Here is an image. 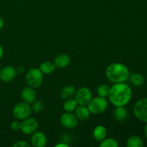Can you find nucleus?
I'll return each instance as SVG.
<instances>
[{
  "label": "nucleus",
  "instance_id": "f257e3e1",
  "mask_svg": "<svg viewBox=\"0 0 147 147\" xmlns=\"http://www.w3.org/2000/svg\"><path fill=\"white\" fill-rule=\"evenodd\" d=\"M108 97L111 103L116 106H125L132 98V90L129 85L124 83H115L110 88Z\"/></svg>",
  "mask_w": 147,
  "mask_h": 147
},
{
  "label": "nucleus",
  "instance_id": "f03ea898",
  "mask_svg": "<svg viewBox=\"0 0 147 147\" xmlns=\"http://www.w3.org/2000/svg\"><path fill=\"white\" fill-rule=\"evenodd\" d=\"M106 76L111 83H124L129 80L130 73L125 65L114 63L108 66L106 70Z\"/></svg>",
  "mask_w": 147,
  "mask_h": 147
},
{
  "label": "nucleus",
  "instance_id": "7ed1b4c3",
  "mask_svg": "<svg viewBox=\"0 0 147 147\" xmlns=\"http://www.w3.org/2000/svg\"><path fill=\"white\" fill-rule=\"evenodd\" d=\"M26 82L30 87L37 88L43 82V73L39 68H32L27 71L25 76Z\"/></svg>",
  "mask_w": 147,
  "mask_h": 147
},
{
  "label": "nucleus",
  "instance_id": "20e7f679",
  "mask_svg": "<svg viewBox=\"0 0 147 147\" xmlns=\"http://www.w3.org/2000/svg\"><path fill=\"white\" fill-rule=\"evenodd\" d=\"M108 108V101L106 98L98 97L91 99L88 104V109L90 113L94 115H98L103 113Z\"/></svg>",
  "mask_w": 147,
  "mask_h": 147
},
{
  "label": "nucleus",
  "instance_id": "39448f33",
  "mask_svg": "<svg viewBox=\"0 0 147 147\" xmlns=\"http://www.w3.org/2000/svg\"><path fill=\"white\" fill-rule=\"evenodd\" d=\"M32 108L29 103L21 102L16 105L13 109V115L18 120H24L31 115Z\"/></svg>",
  "mask_w": 147,
  "mask_h": 147
},
{
  "label": "nucleus",
  "instance_id": "423d86ee",
  "mask_svg": "<svg viewBox=\"0 0 147 147\" xmlns=\"http://www.w3.org/2000/svg\"><path fill=\"white\" fill-rule=\"evenodd\" d=\"M134 113L139 120L147 123V98L136 102L134 107Z\"/></svg>",
  "mask_w": 147,
  "mask_h": 147
},
{
  "label": "nucleus",
  "instance_id": "0eeeda50",
  "mask_svg": "<svg viewBox=\"0 0 147 147\" xmlns=\"http://www.w3.org/2000/svg\"><path fill=\"white\" fill-rule=\"evenodd\" d=\"M92 99V93L88 88L82 87L75 94V100L80 106H86Z\"/></svg>",
  "mask_w": 147,
  "mask_h": 147
},
{
  "label": "nucleus",
  "instance_id": "6e6552de",
  "mask_svg": "<svg viewBox=\"0 0 147 147\" xmlns=\"http://www.w3.org/2000/svg\"><path fill=\"white\" fill-rule=\"evenodd\" d=\"M39 126L38 121L34 118H27L21 123V129L23 134L26 135L32 134L37 130Z\"/></svg>",
  "mask_w": 147,
  "mask_h": 147
},
{
  "label": "nucleus",
  "instance_id": "1a4fd4ad",
  "mask_svg": "<svg viewBox=\"0 0 147 147\" xmlns=\"http://www.w3.org/2000/svg\"><path fill=\"white\" fill-rule=\"evenodd\" d=\"M60 123L65 129H73L77 126L78 119L72 112L66 111V113H63L60 117Z\"/></svg>",
  "mask_w": 147,
  "mask_h": 147
},
{
  "label": "nucleus",
  "instance_id": "9d476101",
  "mask_svg": "<svg viewBox=\"0 0 147 147\" xmlns=\"http://www.w3.org/2000/svg\"><path fill=\"white\" fill-rule=\"evenodd\" d=\"M17 70L12 66H6L0 71V80L4 83L11 82L15 78Z\"/></svg>",
  "mask_w": 147,
  "mask_h": 147
},
{
  "label": "nucleus",
  "instance_id": "9b49d317",
  "mask_svg": "<svg viewBox=\"0 0 147 147\" xmlns=\"http://www.w3.org/2000/svg\"><path fill=\"white\" fill-rule=\"evenodd\" d=\"M47 137L42 131H37L32 134L31 137L32 145L34 147H44L47 144Z\"/></svg>",
  "mask_w": 147,
  "mask_h": 147
},
{
  "label": "nucleus",
  "instance_id": "f8f14e48",
  "mask_svg": "<svg viewBox=\"0 0 147 147\" xmlns=\"http://www.w3.org/2000/svg\"><path fill=\"white\" fill-rule=\"evenodd\" d=\"M21 97L23 101L25 103L32 104L34 100H36L37 98V93L34 88L32 87H26L22 90Z\"/></svg>",
  "mask_w": 147,
  "mask_h": 147
},
{
  "label": "nucleus",
  "instance_id": "ddd939ff",
  "mask_svg": "<svg viewBox=\"0 0 147 147\" xmlns=\"http://www.w3.org/2000/svg\"><path fill=\"white\" fill-rule=\"evenodd\" d=\"M70 58L67 54H60L54 60V64L57 68H65L70 64Z\"/></svg>",
  "mask_w": 147,
  "mask_h": 147
},
{
  "label": "nucleus",
  "instance_id": "4468645a",
  "mask_svg": "<svg viewBox=\"0 0 147 147\" xmlns=\"http://www.w3.org/2000/svg\"><path fill=\"white\" fill-rule=\"evenodd\" d=\"M76 116L78 119L80 121L88 120L90 117V112L88 107L85 106H80L76 108Z\"/></svg>",
  "mask_w": 147,
  "mask_h": 147
},
{
  "label": "nucleus",
  "instance_id": "2eb2a0df",
  "mask_svg": "<svg viewBox=\"0 0 147 147\" xmlns=\"http://www.w3.org/2000/svg\"><path fill=\"white\" fill-rule=\"evenodd\" d=\"M114 118L118 121H123L128 117V111L124 106H116L113 112Z\"/></svg>",
  "mask_w": 147,
  "mask_h": 147
},
{
  "label": "nucleus",
  "instance_id": "dca6fc26",
  "mask_svg": "<svg viewBox=\"0 0 147 147\" xmlns=\"http://www.w3.org/2000/svg\"><path fill=\"white\" fill-rule=\"evenodd\" d=\"M93 135L94 139L98 142H101L103 139H106L107 136V130L103 126L99 125L94 129L93 132Z\"/></svg>",
  "mask_w": 147,
  "mask_h": 147
},
{
  "label": "nucleus",
  "instance_id": "f3484780",
  "mask_svg": "<svg viewBox=\"0 0 147 147\" xmlns=\"http://www.w3.org/2000/svg\"><path fill=\"white\" fill-rule=\"evenodd\" d=\"M76 88L73 86H67L62 89L60 92V96L63 99L72 98L76 94Z\"/></svg>",
  "mask_w": 147,
  "mask_h": 147
},
{
  "label": "nucleus",
  "instance_id": "a211bd4d",
  "mask_svg": "<svg viewBox=\"0 0 147 147\" xmlns=\"http://www.w3.org/2000/svg\"><path fill=\"white\" fill-rule=\"evenodd\" d=\"M56 67L55 64L51 62H44L40 66V70H41L43 74L49 75L52 74L55 70Z\"/></svg>",
  "mask_w": 147,
  "mask_h": 147
},
{
  "label": "nucleus",
  "instance_id": "6ab92c4d",
  "mask_svg": "<svg viewBox=\"0 0 147 147\" xmlns=\"http://www.w3.org/2000/svg\"><path fill=\"white\" fill-rule=\"evenodd\" d=\"M126 145L128 147H142L144 146V142L139 136L134 135L128 139Z\"/></svg>",
  "mask_w": 147,
  "mask_h": 147
},
{
  "label": "nucleus",
  "instance_id": "aec40b11",
  "mask_svg": "<svg viewBox=\"0 0 147 147\" xmlns=\"http://www.w3.org/2000/svg\"><path fill=\"white\" fill-rule=\"evenodd\" d=\"M129 79L135 86H142L144 83V78L139 73H132L129 76Z\"/></svg>",
  "mask_w": 147,
  "mask_h": 147
},
{
  "label": "nucleus",
  "instance_id": "412c9836",
  "mask_svg": "<svg viewBox=\"0 0 147 147\" xmlns=\"http://www.w3.org/2000/svg\"><path fill=\"white\" fill-rule=\"evenodd\" d=\"M78 106V104L75 99L69 98L66 99V100L63 103V109L67 112H73L76 110Z\"/></svg>",
  "mask_w": 147,
  "mask_h": 147
},
{
  "label": "nucleus",
  "instance_id": "4be33fe9",
  "mask_svg": "<svg viewBox=\"0 0 147 147\" xmlns=\"http://www.w3.org/2000/svg\"><path fill=\"white\" fill-rule=\"evenodd\" d=\"M110 88L108 85L106 84H100V86L98 87L97 93L99 96L103 98H106L109 96V92H110Z\"/></svg>",
  "mask_w": 147,
  "mask_h": 147
},
{
  "label": "nucleus",
  "instance_id": "5701e85b",
  "mask_svg": "<svg viewBox=\"0 0 147 147\" xmlns=\"http://www.w3.org/2000/svg\"><path fill=\"white\" fill-rule=\"evenodd\" d=\"M32 111L36 113H41L42 111H43V110L45 109V105L43 103V102L40 100H34L32 103Z\"/></svg>",
  "mask_w": 147,
  "mask_h": 147
},
{
  "label": "nucleus",
  "instance_id": "b1692460",
  "mask_svg": "<svg viewBox=\"0 0 147 147\" xmlns=\"http://www.w3.org/2000/svg\"><path fill=\"white\" fill-rule=\"evenodd\" d=\"M99 146L100 147H118L119 144L114 139L109 138V139H104L103 141H101Z\"/></svg>",
  "mask_w": 147,
  "mask_h": 147
},
{
  "label": "nucleus",
  "instance_id": "393cba45",
  "mask_svg": "<svg viewBox=\"0 0 147 147\" xmlns=\"http://www.w3.org/2000/svg\"><path fill=\"white\" fill-rule=\"evenodd\" d=\"M13 147H30V144L25 141H18L12 145Z\"/></svg>",
  "mask_w": 147,
  "mask_h": 147
},
{
  "label": "nucleus",
  "instance_id": "a878e982",
  "mask_svg": "<svg viewBox=\"0 0 147 147\" xmlns=\"http://www.w3.org/2000/svg\"><path fill=\"white\" fill-rule=\"evenodd\" d=\"M11 129L14 131H19L21 129V123L18 121H14L11 123Z\"/></svg>",
  "mask_w": 147,
  "mask_h": 147
},
{
  "label": "nucleus",
  "instance_id": "bb28decb",
  "mask_svg": "<svg viewBox=\"0 0 147 147\" xmlns=\"http://www.w3.org/2000/svg\"><path fill=\"white\" fill-rule=\"evenodd\" d=\"M55 147H69V145L65 143H59L57 144H56Z\"/></svg>",
  "mask_w": 147,
  "mask_h": 147
},
{
  "label": "nucleus",
  "instance_id": "cd10ccee",
  "mask_svg": "<svg viewBox=\"0 0 147 147\" xmlns=\"http://www.w3.org/2000/svg\"><path fill=\"white\" fill-rule=\"evenodd\" d=\"M4 48H3L2 46L0 45V59L2 58L3 55H4Z\"/></svg>",
  "mask_w": 147,
  "mask_h": 147
},
{
  "label": "nucleus",
  "instance_id": "c85d7f7f",
  "mask_svg": "<svg viewBox=\"0 0 147 147\" xmlns=\"http://www.w3.org/2000/svg\"><path fill=\"white\" fill-rule=\"evenodd\" d=\"M16 70H17V73H22L23 72H24V68H23V67H18Z\"/></svg>",
  "mask_w": 147,
  "mask_h": 147
},
{
  "label": "nucleus",
  "instance_id": "c756f323",
  "mask_svg": "<svg viewBox=\"0 0 147 147\" xmlns=\"http://www.w3.org/2000/svg\"><path fill=\"white\" fill-rule=\"evenodd\" d=\"M4 27V20L3 19L0 17V30Z\"/></svg>",
  "mask_w": 147,
  "mask_h": 147
},
{
  "label": "nucleus",
  "instance_id": "7c9ffc66",
  "mask_svg": "<svg viewBox=\"0 0 147 147\" xmlns=\"http://www.w3.org/2000/svg\"><path fill=\"white\" fill-rule=\"evenodd\" d=\"M144 134H145V136H146V138L147 139V123H146V125L145 126V128H144Z\"/></svg>",
  "mask_w": 147,
  "mask_h": 147
},
{
  "label": "nucleus",
  "instance_id": "2f4dec72",
  "mask_svg": "<svg viewBox=\"0 0 147 147\" xmlns=\"http://www.w3.org/2000/svg\"><path fill=\"white\" fill-rule=\"evenodd\" d=\"M0 71H1V65H0Z\"/></svg>",
  "mask_w": 147,
  "mask_h": 147
}]
</instances>
